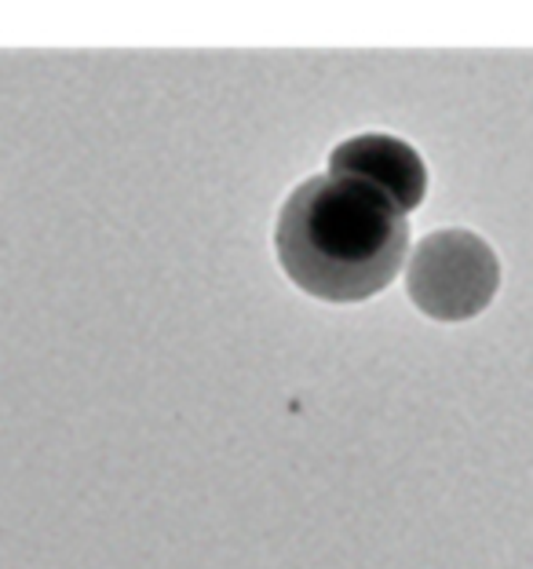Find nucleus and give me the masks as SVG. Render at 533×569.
<instances>
[{"label":"nucleus","instance_id":"1","mask_svg":"<svg viewBox=\"0 0 533 569\" xmlns=\"http://www.w3.org/2000/svg\"><path fill=\"white\" fill-rule=\"evenodd\" d=\"M406 244V216L384 193L340 176L296 187L275 227L285 278L325 303H358L387 289Z\"/></svg>","mask_w":533,"mask_h":569},{"label":"nucleus","instance_id":"2","mask_svg":"<svg viewBox=\"0 0 533 569\" xmlns=\"http://www.w3.org/2000/svg\"><path fill=\"white\" fill-rule=\"evenodd\" d=\"M501 281V263L472 230L446 227L417 241L406 263V292L435 321H467L486 310Z\"/></svg>","mask_w":533,"mask_h":569},{"label":"nucleus","instance_id":"3","mask_svg":"<svg viewBox=\"0 0 533 569\" xmlns=\"http://www.w3.org/2000/svg\"><path fill=\"white\" fill-rule=\"evenodd\" d=\"M329 176L355 179L366 183L376 193H384L395 209L406 216L424 201L427 193V168L421 153L395 136L366 132L355 139H344L329 153Z\"/></svg>","mask_w":533,"mask_h":569}]
</instances>
